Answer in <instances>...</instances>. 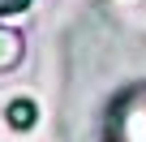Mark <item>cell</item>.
Listing matches in <instances>:
<instances>
[{"label": "cell", "instance_id": "6da1fadb", "mask_svg": "<svg viewBox=\"0 0 146 142\" xmlns=\"http://www.w3.org/2000/svg\"><path fill=\"white\" fill-rule=\"evenodd\" d=\"M112 142H146V86H133L112 108Z\"/></svg>", "mask_w": 146, "mask_h": 142}, {"label": "cell", "instance_id": "7a4b0ae2", "mask_svg": "<svg viewBox=\"0 0 146 142\" xmlns=\"http://www.w3.org/2000/svg\"><path fill=\"white\" fill-rule=\"evenodd\" d=\"M22 56H26L22 35H17V30H9V26H0V73H9L13 65H22Z\"/></svg>", "mask_w": 146, "mask_h": 142}, {"label": "cell", "instance_id": "3957f363", "mask_svg": "<svg viewBox=\"0 0 146 142\" xmlns=\"http://www.w3.org/2000/svg\"><path fill=\"white\" fill-rule=\"evenodd\" d=\"M35 121H39L35 99H13V103H9V125H13V129H30Z\"/></svg>", "mask_w": 146, "mask_h": 142}, {"label": "cell", "instance_id": "277c9868", "mask_svg": "<svg viewBox=\"0 0 146 142\" xmlns=\"http://www.w3.org/2000/svg\"><path fill=\"white\" fill-rule=\"evenodd\" d=\"M30 9V0H0V13L5 17H13V13H26Z\"/></svg>", "mask_w": 146, "mask_h": 142}]
</instances>
